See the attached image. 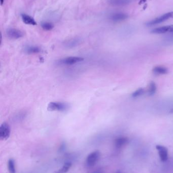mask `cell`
<instances>
[{
	"mask_svg": "<svg viewBox=\"0 0 173 173\" xmlns=\"http://www.w3.org/2000/svg\"><path fill=\"white\" fill-rule=\"evenodd\" d=\"M69 108V105L67 103L62 102H51L48 105V109L50 111L65 112Z\"/></svg>",
	"mask_w": 173,
	"mask_h": 173,
	"instance_id": "1",
	"label": "cell"
},
{
	"mask_svg": "<svg viewBox=\"0 0 173 173\" xmlns=\"http://www.w3.org/2000/svg\"><path fill=\"white\" fill-rule=\"evenodd\" d=\"M172 18H173V12H170L166 13L161 16H159L157 18L149 21L146 23V25L147 27H151L153 25L161 23H163L164 21H166L167 20Z\"/></svg>",
	"mask_w": 173,
	"mask_h": 173,
	"instance_id": "2",
	"label": "cell"
},
{
	"mask_svg": "<svg viewBox=\"0 0 173 173\" xmlns=\"http://www.w3.org/2000/svg\"><path fill=\"white\" fill-rule=\"evenodd\" d=\"M84 60L83 58L78 56H70L61 59L59 61V63L64 65H71L73 64L79 63Z\"/></svg>",
	"mask_w": 173,
	"mask_h": 173,
	"instance_id": "3",
	"label": "cell"
},
{
	"mask_svg": "<svg viewBox=\"0 0 173 173\" xmlns=\"http://www.w3.org/2000/svg\"><path fill=\"white\" fill-rule=\"evenodd\" d=\"M100 153L99 150L95 151L89 154L87 157L86 165L88 167L94 166L99 159Z\"/></svg>",
	"mask_w": 173,
	"mask_h": 173,
	"instance_id": "4",
	"label": "cell"
},
{
	"mask_svg": "<svg viewBox=\"0 0 173 173\" xmlns=\"http://www.w3.org/2000/svg\"><path fill=\"white\" fill-rule=\"evenodd\" d=\"M11 129L9 124L4 123L0 126V139L1 140H6L10 137Z\"/></svg>",
	"mask_w": 173,
	"mask_h": 173,
	"instance_id": "5",
	"label": "cell"
},
{
	"mask_svg": "<svg viewBox=\"0 0 173 173\" xmlns=\"http://www.w3.org/2000/svg\"><path fill=\"white\" fill-rule=\"evenodd\" d=\"M7 36L12 39L16 40L22 38L24 36V32L19 29L16 28H9L6 32Z\"/></svg>",
	"mask_w": 173,
	"mask_h": 173,
	"instance_id": "6",
	"label": "cell"
},
{
	"mask_svg": "<svg viewBox=\"0 0 173 173\" xmlns=\"http://www.w3.org/2000/svg\"><path fill=\"white\" fill-rule=\"evenodd\" d=\"M82 40L81 38H71L70 39L66 40L64 42V46L67 48H73L78 46L81 43Z\"/></svg>",
	"mask_w": 173,
	"mask_h": 173,
	"instance_id": "7",
	"label": "cell"
},
{
	"mask_svg": "<svg viewBox=\"0 0 173 173\" xmlns=\"http://www.w3.org/2000/svg\"><path fill=\"white\" fill-rule=\"evenodd\" d=\"M159 158L162 162H166L168 159V150L166 147L162 145H157L156 146Z\"/></svg>",
	"mask_w": 173,
	"mask_h": 173,
	"instance_id": "8",
	"label": "cell"
},
{
	"mask_svg": "<svg viewBox=\"0 0 173 173\" xmlns=\"http://www.w3.org/2000/svg\"><path fill=\"white\" fill-rule=\"evenodd\" d=\"M173 32V25H166L154 28L151 31V33L153 34H162L166 32Z\"/></svg>",
	"mask_w": 173,
	"mask_h": 173,
	"instance_id": "9",
	"label": "cell"
},
{
	"mask_svg": "<svg viewBox=\"0 0 173 173\" xmlns=\"http://www.w3.org/2000/svg\"><path fill=\"white\" fill-rule=\"evenodd\" d=\"M128 17L127 14L123 13H116L114 14H112L110 16V19L112 21H122L124 20H126Z\"/></svg>",
	"mask_w": 173,
	"mask_h": 173,
	"instance_id": "10",
	"label": "cell"
},
{
	"mask_svg": "<svg viewBox=\"0 0 173 173\" xmlns=\"http://www.w3.org/2000/svg\"><path fill=\"white\" fill-rule=\"evenodd\" d=\"M152 72L156 74L159 75H165L169 73V70L165 66H156L152 69Z\"/></svg>",
	"mask_w": 173,
	"mask_h": 173,
	"instance_id": "11",
	"label": "cell"
},
{
	"mask_svg": "<svg viewBox=\"0 0 173 173\" xmlns=\"http://www.w3.org/2000/svg\"><path fill=\"white\" fill-rule=\"evenodd\" d=\"M131 0H108V3L112 6H123L129 4Z\"/></svg>",
	"mask_w": 173,
	"mask_h": 173,
	"instance_id": "12",
	"label": "cell"
},
{
	"mask_svg": "<svg viewBox=\"0 0 173 173\" xmlns=\"http://www.w3.org/2000/svg\"><path fill=\"white\" fill-rule=\"evenodd\" d=\"M22 21L24 23L29 25H36L37 23L35 19L30 16L28 15L27 14H22L21 15Z\"/></svg>",
	"mask_w": 173,
	"mask_h": 173,
	"instance_id": "13",
	"label": "cell"
},
{
	"mask_svg": "<svg viewBox=\"0 0 173 173\" xmlns=\"http://www.w3.org/2000/svg\"><path fill=\"white\" fill-rule=\"evenodd\" d=\"M128 142V139L126 137H119L115 140V145L117 148H122Z\"/></svg>",
	"mask_w": 173,
	"mask_h": 173,
	"instance_id": "14",
	"label": "cell"
},
{
	"mask_svg": "<svg viewBox=\"0 0 173 173\" xmlns=\"http://www.w3.org/2000/svg\"><path fill=\"white\" fill-rule=\"evenodd\" d=\"M25 51L28 54H38L40 53L42 51V50L39 47L31 46L27 47L25 48Z\"/></svg>",
	"mask_w": 173,
	"mask_h": 173,
	"instance_id": "15",
	"label": "cell"
},
{
	"mask_svg": "<svg viewBox=\"0 0 173 173\" xmlns=\"http://www.w3.org/2000/svg\"><path fill=\"white\" fill-rule=\"evenodd\" d=\"M157 91V86L153 81H151L149 84L148 89V95L149 96H153Z\"/></svg>",
	"mask_w": 173,
	"mask_h": 173,
	"instance_id": "16",
	"label": "cell"
},
{
	"mask_svg": "<svg viewBox=\"0 0 173 173\" xmlns=\"http://www.w3.org/2000/svg\"><path fill=\"white\" fill-rule=\"evenodd\" d=\"M144 93H145V90L143 88H140L131 94V96L133 98H138L139 97L142 96Z\"/></svg>",
	"mask_w": 173,
	"mask_h": 173,
	"instance_id": "17",
	"label": "cell"
},
{
	"mask_svg": "<svg viewBox=\"0 0 173 173\" xmlns=\"http://www.w3.org/2000/svg\"><path fill=\"white\" fill-rule=\"evenodd\" d=\"M8 167L9 172L10 173H16V170L15 167V162L14 159H10L8 162Z\"/></svg>",
	"mask_w": 173,
	"mask_h": 173,
	"instance_id": "18",
	"label": "cell"
},
{
	"mask_svg": "<svg viewBox=\"0 0 173 173\" xmlns=\"http://www.w3.org/2000/svg\"><path fill=\"white\" fill-rule=\"evenodd\" d=\"M72 163L70 162H68L66 163H64V165L63 166V167L61 169H60L58 172H56V173H67L70 167H71Z\"/></svg>",
	"mask_w": 173,
	"mask_h": 173,
	"instance_id": "19",
	"label": "cell"
},
{
	"mask_svg": "<svg viewBox=\"0 0 173 173\" xmlns=\"http://www.w3.org/2000/svg\"><path fill=\"white\" fill-rule=\"evenodd\" d=\"M41 26H42V28L45 31H51L53 28V24L51 23H47V22L42 23Z\"/></svg>",
	"mask_w": 173,
	"mask_h": 173,
	"instance_id": "20",
	"label": "cell"
},
{
	"mask_svg": "<svg viewBox=\"0 0 173 173\" xmlns=\"http://www.w3.org/2000/svg\"><path fill=\"white\" fill-rule=\"evenodd\" d=\"M5 0H0V2H1V5L3 4V3L4 2Z\"/></svg>",
	"mask_w": 173,
	"mask_h": 173,
	"instance_id": "21",
	"label": "cell"
},
{
	"mask_svg": "<svg viewBox=\"0 0 173 173\" xmlns=\"http://www.w3.org/2000/svg\"><path fill=\"white\" fill-rule=\"evenodd\" d=\"M94 173H101V172H100V171H96V172H95Z\"/></svg>",
	"mask_w": 173,
	"mask_h": 173,
	"instance_id": "22",
	"label": "cell"
},
{
	"mask_svg": "<svg viewBox=\"0 0 173 173\" xmlns=\"http://www.w3.org/2000/svg\"><path fill=\"white\" fill-rule=\"evenodd\" d=\"M171 34H172V36H173V32H171Z\"/></svg>",
	"mask_w": 173,
	"mask_h": 173,
	"instance_id": "23",
	"label": "cell"
},
{
	"mask_svg": "<svg viewBox=\"0 0 173 173\" xmlns=\"http://www.w3.org/2000/svg\"><path fill=\"white\" fill-rule=\"evenodd\" d=\"M120 173V172H119V171H118V172H117V173Z\"/></svg>",
	"mask_w": 173,
	"mask_h": 173,
	"instance_id": "24",
	"label": "cell"
}]
</instances>
